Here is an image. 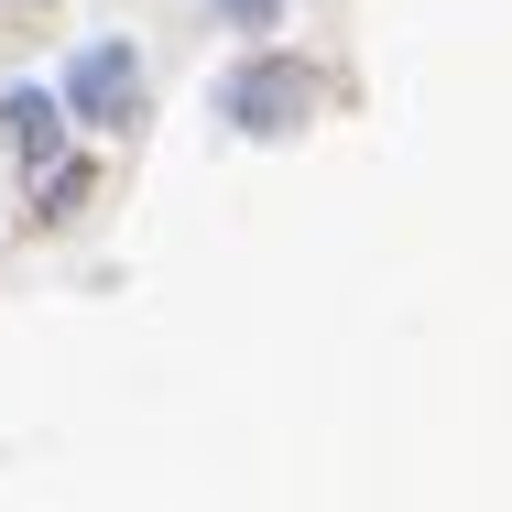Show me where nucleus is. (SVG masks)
Returning <instances> with one entry per match:
<instances>
[{
	"instance_id": "obj_3",
	"label": "nucleus",
	"mask_w": 512,
	"mask_h": 512,
	"mask_svg": "<svg viewBox=\"0 0 512 512\" xmlns=\"http://www.w3.org/2000/svg\"><path fill=\"white\" fill-rule=\"evenodd\" d=\"M0 120H11V142H22L33 164H55V142H66V109H55V88H0Z\"/></svg>"
},
{
	"instance_id": "obj_2",
	"label": "nucleus",
	"mask_w": 512,
	"mask_h": 512,
	"mask_svg": "<svg viewBox=\"0 0 512 512\" xmlns=\"http://www.w3.org/2000/svg\"><path fill=\"white\" fill-rule=\"evenodd\" d=\"M218 109H229L240 131H262V142H273V131H295V120L316 109V88H306V66H295V55H251V66L218 88Z\"/></svg>"
},
{
	"instance_id": "obj_1",
	"label": "nucleus",
	"mask_w": 512,
	"mask_h": 512,
	"mask_svg": "<svg viewBox=\"0 0 512 512\" xmlns=\"http://www.w3.org/2000/svg\"><path fill=\"white\" fill-rule=\"evenodd\" d=\"M55 109H66V120H88V131H120V120L142 109V55H131V44H88V55L66 66Z\"/></svg>"
},
{
	"instance_id": "obj_4",
	"label": "nucleus",
	"mask_w": 512,
	"mask_h": 512,
	"mask_svg": "<svg viewBox=\"0 0 512 512\" xmlns=\"http://www.w3.org/2000/svg\"><path fill=\"white\" fill-rule=\"evenodd\" d=\"M273 11H284V0H218V22H240V33H251V22H273Z\"/></svg>"
}]
</instances>
